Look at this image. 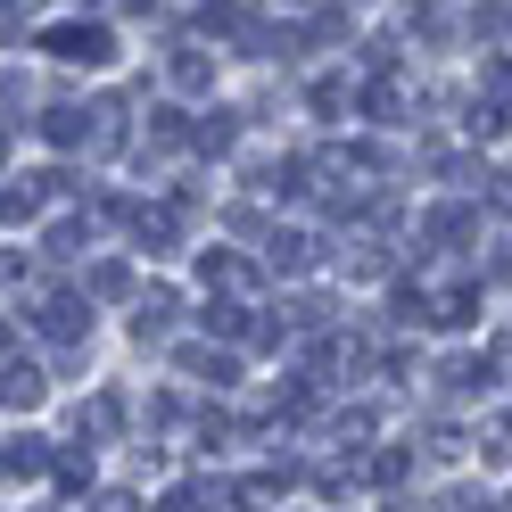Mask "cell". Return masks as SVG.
<instances>
[{"label": "cell", "instance_id": "obj_1", "mask_svg": "<svg viewBox=\"0 0 512 512\" xmlns=\"http://www.w3.org/2000/svg\"><path fill=\"white\" fill-rule=\"evenodd\" d=\"M25 314H34L42 339H58V347H83L91 339V298L83 290H34V281H25Z\"/></svg>", "mask_w": 512, "mask_h": 512}, {"label": "cell", "instance_id": "obj_2", "mask_svg": "<svg viewBox=\"0 0 512 512\" xmlns=\"http://www.w3.org/2000/svg\"><path fill=\"white\" fill-rule=\"evenodd\" d=\"M34 42L58 58V67H108V58H116L108 25H50V34H34Z\"/></svg>", "mask_w": 512, "mask_h": 512}, {"label": "cell", "instance_id": "obj_3", "mask_svg": "<svg viewBox=\"0 0 512 512\" xmlns=\"http://www.w3.org/2000/svg\"><path fill=\"white\" fill-rule=\"evenodd\" d=\"M0 397H9V413H34V405L50 397L42 364H34V356H17V347H9V356H0Z\"/></svg>", "mask_w": 512, "mask_h": 512}, {"label": "cell", "instance_id": "obj_4", "mask_svg": "<svg viewBox=\"0 0 512 512\" xmlns=\"http://www.w3.org/2000/svg\"><path fill=\"white\" fill-rule=\"evenodd\" d=\"M174 323H182V298H174V290H166V281H149V290H141V298H133V339H141V347H149V339H166V331H174Z\"/></svg>", "mask_w": 512, "mask_h": 512}, {"label": "cell", "instance_id": "obj_5", "mask_svg": "<svg viewBox=\"0 0 512 512\" xmlns=\"http://www.w3.org/2000/svg\"><path fill=\"white\" fill-rule=\"evenodd\" d=\"M199 281H207V298H256V273L240 265L232 248H207L199 256Z\"/></svg>", "mask_w": 512, "mask_h": 512}, {"label": "cell", "instance_id": "obj_6", "mask_svg": "<svg viewBox=\"0 0 512 512\" xmlns=\"http://www.w3.org/2000/svg\"><path fill=\"white\" fill-rule=\"evenodd\" d=\"M166 83L190 91V100H199V91H215V50H207V42H182V50L166 58Z\"/></svg>", "mask_w": 512, "mask_h": 512}, {"label": "cell", "instance_id": "obj_7", "mask_svg": "<svg viewBox=\"0 0 512 512\" xmlns=\"http://www.w3.org/2000/svg\"><path fill=\"white\" fill-rule=\"evenodd\" d=\"M471 232H479V207H471V199H438L430 223H422L430 248H455V240H471Z\"/></svg>", "mask_w": 512, "mask_h": 512}, {"label": "cell", "instance_id": "obj_8", "mask_svg": "<svg viewBox=\"0 0 512 512\" xmlns=\"http://www.w3.org/2000/svg\"><path fill=\"white\" fill-rule=\"evenodd\" d=\"M124 422H133V413H124V397H116V389H100V397L75 413V438H83V446H100V438H116Z\"/></svg>", "mask_w": 512, "mask_h": 512}, {"label": "cell", "instance_id": "obj_9", "mask_svg": "<svg viewBox=\"0 0 512 512\" xmlns=\"http://www.w3.org/2000/svg\"><path fill=\"white\" fill-rule=\"evenodd\" d=\"M306 265H314V240L306 232H265V273L273 281H298Z\"/></svg>", "mask_w": 512, "mask_h": 512}, {"label": "cell", "instance_id": "obj_10", "mask_svg": "<svg viewBox=\"0 0 512 512\" xmlns=\"http://www.w3.org/2000/svg\"><path fill=\"white\" fill-rule=\"evenodd\" d=\"M182 223H190L182 207H133V240H141V248H174Z\"/></svg>", "mask_w": 512, "mask_h": 512}, {"label": "cell", "instance_id": "obj_11", "mask_svg": "<svg viewBox=\"0 0 512 512\" xmlns=\"http://www.w3.org/2000/svg\"><path fill=\"white\" fill-rule=\"evenodd\" d=\"M182 372H190V380H232L240 356H232V347H215V339H190V347H182Z\"/></svg>", "mask_w": 512, "mask_h": 512}, {"label": "cell", "instance_id": "obj_12", "mask_svg": "<svg viewBox=\"0 0 512 512\" xmlns=\"http://www.w3.org/2000/svg\"><path fill=\"white\" fill-rule=\"evenodd\" d=\"M91 133H100V124H91L83 108H50V116H42V141H50V149H91Z\"/></svg>", "mask_w": 512, "mask_h": 512}, {"label": "cell", "instance_id": "obj_13", "mask_svg": "<svg viewBox=\"0 0 512 512\" xmlns=\"http://www.w3.org/2000/svg\"><path fill=\"white\" fill-rule=\"evenodd\" d=\"M50 463H58V446H50V438H34V430H17V438H9V479H42Z\"/></svg>", "mask_w": 512, "mask_h": 512}, {"label": "cell", "instance_id": "obj_14", "mask_svg": "<svg viewBox=\"0 0 512 512\" xmlns=\"http://www.w3.org/2000/svg\"><path fill=\"white\" fill-rule=\"evenodd\" d=\"M232 141H240V116H223V108H207L199 133H190V149H199V157H232Z\"/></svg>", "mask_w": 512, "mask_h": 512}, {"label": "cell", "instance_id": "obj_15", "mask_svg": "<svg viewBox=\"0 0 512 512\" xmlns=\"http://www.w3.org/2000/svg\"><path fill=\"white\" fill-rule=\"evenodd\" d=\"M364 116H372V124H397V116H405V83H397V75H372Z\"/></svg>", "mask_w": 512, "mask_h": 512}, {"label": "cell", "instance_id": "obj_16", "mask_svg": "<svg viewBox=\"0 0 512 512\" xmlns=\"http://www.w3.org/2000/svg\"><path fill=\"white\" fill-rule=\"evenodd\" d=\"M479 323V290H446L438 298V331H471Z\"/></svg>", "mask_w": 512, "mask_h": 512}, {"label": "cell", "instance_id": "obj_17", "mask_svg": "<svg viewBox=\"0 0 512 512\" xmlns=\"http://www.w3.org/2000/svg\"><path fill=\"white\" fill-rule=\"evenodd\" d=\"M223 504H232V512H273V504H281V479H240Z\"/></svg>", "mask_w": 512, "mask_h": 512}, {"label": "cell", "instance_id": "obj_18", "mask_svg": "<svg viewBox=\"0 0 512 512\" xmlns=\"http://www.w3.org/2000/svg\"><path fill=\"white\" fill-rule=\"evenodd\" d=\"M91 298H133V265L100 256V265H91Z\"/></svg>", "mask_w": 512, "mask_h": 512}, {"label": "cell", "instance_id": "obj_19", "mask_svg": "<svg viewBox=\"0 0 512 512\" xmlns=\"http://www.w3.org/2000/svg\"><path fill=\"white\" fill-rule=\"evenodd\" d=\"M504 124H512V116H504L496 100H471V108H463V133H471V141H496Z\"/></svg>", "mask_w": 512, "mask_h": 512}, {"label": "cell", "instance_id": "obj_20", "mask_svg": "<svg viewBox=\"0 0 512 512\" xmlns=\"http://www.w3.org/2000/svg\"><path fill=\"white\" fill-rule=\"evenodd\" d=\"M405 471H413V446H372V479L380 488H397Z\"/></svg>", "mask_w": 512, "mask_h": 512}, {"label": "cell", "instance_id": "obj_21", "mask_svg": "<svg viewBox=\"0 0 512 512\" xmlns=\"http://www.w3.org/2000/svg\"><path fill=\"white\" fill-rule=\"evenodd\" d=\"M50 479H58L67 496H83V488H91V446H83V455H58V463H50Z\"/></svg>", "mask_w": 512, "mask_h": 512}, {"label": "cell", "instance_id": "obj_22", "mask_svg": "<svg viewBox=\"0 0 512 512\" xmlns=\"http://www.w3.org/2000/svg\"><path fill=\"white\" fill-rule=\"evenodd\" d=\"M479 463H512V422H488V430H479Z\"/></svg>", "mask_w": 512, "mask_h": 512}, {"label": "cell", "instance_id": "obj_23", "mask_svg": "<svg viewBox=\"0 0 512 512\" xmlns=\"http://www.w3.org/2000/svg\"><path fill=\"white\" fill-rule=\"evenodd\" d=\"M331 438L347 446V455H356V446H372V413H339V422H331Z\"/></svg>", "mask_w": 512, "mask_h": 512}, {"label": "cell", "instance_id": "obj_24", "mask_svg": "<svg viewBox=\"0 0 512 512\" xmlns=\"http://www.w3.org/2000/svg\"><path fill=\"white\" fill-rule=\"evenodd\" d=\"M215 504H223L215 488H174V496H166V504H157V512H215Z\"/></svg>", "mask_w": 512, "mask_h": 512}, {"label": "cell", "instance_id": "obj_25", "mask_svg": "<svg viewBox=\"0 0 512 512\" xmlns=\"http://www.w3.org/2000/svg\"><path fill=\"white\" fill-rule=\"evenodd\" d=\"M479 34H496L512 50V0H488V9H479Z\"/></svg>", "mask_w": 512, "mask_h": 512}, {"label": "cell", "instance_id": "obj_26", "mask_svg": "<svg viewBox=\"0 0 512 512\" xmlns=\"http://www.w3.org/2000/svg\"><path fill=\"white\" fill-rule=\"evenodd\" d=\"M488 100H496V108H512V50H504V58H488Z\"/></svg>", "mask_w": 512, "mask_h": 512}, {"label": "cell", "instance_id": "obj_27", "mask_svg": "<svg viewBox=\"0 0 512 512\" xmlns=\"http://www.w3.org/2000/svg\"><path fill=\"white\" fill-rule=\"evenodd\" d=\"M91 512H141V496H133V488H100V496H91Z\"/></svg>", "mask_w": 512, "mask_h": 512}, {"label": "cell", "instance_id": "obj_28", "mask_svg": "<svg viewBox=\"0 0 512 512\" xmlns=\"http://www.w3.org/2000/svg\"><path fill=\"white\" fill-rule=\"evenodd\" d=\"M347 108V83H314V116H339Z\"/></svg>", "mask_w": 512, "mask_h": 512}, {"label": "cell", "instance_id": "obj_29", "mask_svg": "<svg viewBox=\"0 0 512 512\" xmlns=\"http://www.w3.org/2000/svg\"><path fill=\"white\" fill-rule=\"evenodd\" d=\"M488 199H496V207L512 215V174H496V182H488Z\"/></svg>", "mask_w": 512, "mask_h": 512}, {"label": "cell", "instance_id": "obj_30", "mask_svg": "<svg viewBox=\"0 0 512 512\" xmlns=\"http://www.w3.org/2000/svg\"><path fill=\"white\" fill-rule=\"evenodd\" d=\"M124 9H133V17H149V9H157V0H124Z\"/></svg>", "mask_w": 512, "mask_h": 512}, {"label": "cell", "instance_id": "obj_31", "mask_svg": "<svg viewBox=\"0 0 512 512\" xmlns=\"http://www.w3.org/2000/svg\"><path fill=\"white\" fill-rule=\"evenodd\" d=\"M83 9H91V0H83Z\"/></svg>", "mask_w": 512, "mask_h": 512}, {"label": "cell", "instance_id": "obj_32", "mask_svg": "<svg viewBox=\"0 0 512 512\" xmlns=\"http://www.w3.org/2000/svg\"><path fill=\"white\" fill-rule=\"evenodd\" d=\"M199 9H207V0H199Z\"/></svg>", "mask_w": 512, "mask_h": 512}, {"label": "cell", "instance_id": "obj_33", "mask_svg": "<svg viewBox=\"0 0 512 512\" xmlns=\"http://www.w3.org/2000/svg\"><path fill=\"white\" fill-rule=\"evenodd\" d=\"M504 512H512V504H504Z\"/></svg>", "mask_w": 512, "mask_h": 512}]
</instances>
